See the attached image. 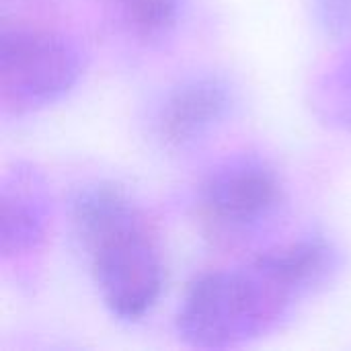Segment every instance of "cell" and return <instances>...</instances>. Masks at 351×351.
Masks as SVG:
<instances>
[{"label":"cell","instance_id":"cell-1","mask_svg":"<svg viewBox=\"0 0 351 351\" xmlns=\"http://www.w3.org/2000/svg\"><path fill=\"white\" fill-rule=\"evenodd\" d=\"M294 300L253 265L199 276L177 313L179 337L199 350H226L271 331Z\"/></svg>","mask_w":351,"mask_h":351},{"label":"cell","instance_id":"cell-2","mask_svg":"<svg viewBox=\"0 0 351 351\" xmlns=\"http://www.w3.org/2000/svg\"><path fill=\"white\" fill-rule=\"evenodd\" d=\"M84 70L80 45L58 31L4 27L0 33V103L27 113L68 95Z\"/></svg>","mask_w":351,"mask_h":351},{"label":"cell","instance_id":"cell-3","mask_svg":"<svg viewBox=\"0 0 351 351\" xmlns=\"http://www.w3.org/2000/svg\"><path fill=\"white\" fill-rule=\"evenodd\" d=\"M86 253L99 294L113 317L138 321L152 311L162 292L165 271L144 216L101 237Z\"/></svg>","mask_w":351,"mask_h":351},{"label":"cell","instance_id":"cell-4","mask_svg":"<svg viewBox=\"0 0 351 351\" xmlns=\"http://www.w3.org/2000/svg\"><path fill=\"white\" fill-rule=\"evenodd\" d=\"M199 199L206 218L216 228L251 232L280 210L282 183L269 162L253 154H239L210 171Z\"/></svg>","mask_w":351,"mask_h":351},{"label":"cell","instance_id":"cell-5","mask_svg":"<svg viewBox=\"0 0 351 351\" xmlns=\"http://www.w3.org/2000/svg\"><path fill=\"white\" fill-rule=\"evenodd\" d=\"M234 95L220 76L189 78L167 93L154 115L156 138L169 148H187L212 134L230 115Z\"/></svg>","mask_w":351,"mask_h":351},{"label":"cell","instance_id":"cell-6","mask_svg":"<svg viewBox=\"0 0 351 351\" xmlns=\"http://www.w3.org/2000/svg\"><path fill=\"white\" fill-rule=\"evenodd\" d=\"M49 224V195L43 177L29 165H14L0 187V253L23 257L41 247Z\"/></svg>","mask_w":351,"mask_h":351},{"label":"cell","instance_id":"cell-7","mask_svg":"<svg viewBox=\"0 0 351 351\" xmlns=\"http://www.w3.org/2000/svg\"><path fill=\"white\" fill-rule=\"evenodd\" d=\"M339 265V249L319 234L274 247L253 261V267L294 302L327 286Z\"/></svg>","mask_w":351,"mask_h":351},{"label":"cell","instance_id":"cell-8","mask_svg":"<svg viewBox=\"0 0 351 351\" xmlns=\"http://www.w3.org/2000/svg\"><path fill=\"white\" fill-rule=\"evenodd\" d=\"M117 27L134 39L156 41L179 23L183 0H107Z\"/></svg>","mask_w":351,"mask_h":351},{"label":"cell","instance_id":"cell-9","mask_svg":"<svg viewBox=\"0 0 351 351\" xmlns=\"http://www.w3.org/2000/svg\"><path fill=\"white\" fill-rule=\"evenodd\" d=\"M321 86V107L327 111V117L335 119L343 128L351 125V53L327 70Z\"/></svg>","mask_w":351,"mask_h":351},{"label":"cell","instance_id":"cell-10","mask_svg":"<svg viewBox=\"0 0 351 351\" xmlns=\"http://www.w3.org/2000/svg\"><path fill=\"white\" fill-rule=\"evenodd\" d=\"M315 16L327 35H351V0H315Z\"/></svg>","mask_w":351,"mask_h":351}]
</instances>
